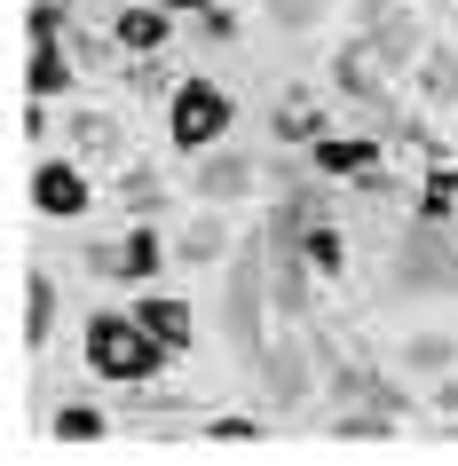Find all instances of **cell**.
Masks as SVG:
<instances>
[{
    "label": "cell",
    "instance_id": "4316f807",
    "mask_svg": "<svg viewBox=\"0 0 458 466\" xmlns=\"http://www.w3.org/2000/svg\"><path fill=\"white\" fill-rule=\"evenodd\" d=\"M434 411H451V419H458V371L443 380V388H434Z\"/></svg>",
    "mask_w": 458,
    "mask_h": 466
},
{
    "label": "cell",
    "instance_id": "d6986e66",
    "mask_svg": "<svg viewBox=\"0 0 458 466\" xmlns=\"http://www.w3.org/2000/svg\"><path fill=\"white\" fill-rule=\"evenodd\" d=\"M269 127H277V143H300V150L324 143V119H316L309 103H277V119H269Z\"/></svg>",
    "mask_w": 458,
    "mask_h": 466
},
{
    "label": "cell",
    "instance_id": "d4e9b609",
    "mask_svg": "<svg viewBox=\"0 0 458 466\" xmlns=\"http://www.w3.org/2000/svg\"><path fill=\"white\" fill-rule=\"evenodd\" d=\"M206 442H261V419L221 411V419H206Z\"/></svg>",
    "mask_w": 458,
    "mask_h": 466
},
{
    "label": "cell",
    "instance_id": "5bb4252c",
    "mask_svg": "<svg viewBox=\"0 0 458 466\" xmlns=\"http://www.w3.org/2000/svg\"><path fill=\"white\" fill-rule=\"evenodd\" d=\"M25 87H32L40 103L72 87V56H64V40H32V79H25Z\"/></svg>",
    "mask_w": 458,
    "mask_h": 466
},
{
    "label": "cell",
    "instance_id": "8992f818",
    "mask_svg": "<svg viewBox=\"0 0 458 466\" xmlns=\"http://www.w3.org/2000/svg\"><path fill=\"white\" fill-rule=\"evenodd\" d=\"M363 48H371V64H380V72H419L427 40H419V25H411L403 8H380V16L363 25Z\"/></svg>",
    "mask_w": 458,
    "mask_h": 466
},
{
    "label": "cell",
    "instance_id": "cb8c5ba5",
    "mask_svg": "<svg viewBox=\"0 0 458 466\" xmlns=\"http://www.w3.org/2000/svg\"><path fill=\"white\" fill-rule=\"evenodd\" d=\"M72 143L79 150H119V127L103 119V111H79V119H72Z\"/></svg>",
    "mask_w": 458,
    "mask_h": 466
},
{
    "label": "cell",
    "instance_id": "7c38bea8",
    "mask_svg": "<svg viewBox=\"0 0 458 466\" xmlns=\"http://www.w3.org/2000/svg\"><path fill=\"white\" fill-rule=\"evenodd\" d=\"M253 182H261L253 158H206V167H198V198H206V206H229V198H245Z\"/></svg>",
    "mask_w": 458,
    "mask_h": 466
},
{
    "label": "cell",
    "instance_id": "e0dca14e",
    "mask_svg": "<svg viewBox=\"0 0 458 466\" xmlns=\"http://www.w3.org/2000/svg\"><path fill=\"white\" fill-rule=\"evenodd\" d=\"M300 253H309V269H324V277H340V261H348V253H340V229H332L324 214L300 229Z\"/></svg>",
    "mask_w": 458,
    "mask_h": 466
},
{
    "label": "cell",
    "instance_id": "4fadbf2b",
    "mask_svg": "<svg viewBox=\"0 0 458 466\" xmlns=\"http://www.w3.org/2000/svg\"><path fill=\"white\" fill-rule=\"evenodd\" d=\"M48 332H56V277L32 269L25 277V332H16V340H25V348H48Z\"/></svg>",
    "mask_w": 458,
    "mask_h": 466
},
{
    "label": "cell",
    "instance_id": "ba28073f",
    "mask_svg": "<svg viewBox=\"0 0 458 466\" xmlns=\"http://www.w3.org/2000/svg\"><path fill=\"white\" fill-rule=\"evenodd\" d=\"M111 40H119L127 56H158L174 40V8H167V0H135V8L111 16Z\"/></svg>",
    "mask_w": 458,
    "mask_h": 466
},
{
    "label": "cell",
    "instance_id": "5b68a950",
    "mask_svg": "<svg viewBox=\"0 0 458 466\" xmlns=\"http://www.w3.org/2000/svg\"><path fill=\"white\" fill-rule=\"evenodd\" d=\"M316 356H324L316 340H269L253 371H261V388L277 395V403H300V395L316 388Z\"/></svg>",
    "mask_w": 458,
    "mask_h": 466
},
{
    "label": "cell",
    "instance_id": "7402d4cb",
    "mask_svg": "<svg viewBox=\"0 0 458 466\" xmlns=\"http://www.w3.org/2000/svg\"><path fill=\"white\" fill-rule=\"evenodd\" d=\"M221 246H229V229H221V214L190 221V238H182V253H190V261H221Z\"/></svg>",
    "mask_w": 458,
    "mask_h": 466
},
{
    "label": "cell",
    "instance_id": "ac0fdd59",
    "mask_svg": "<svg viewBox=\"0 0 458 466\" xmlns=\"http://www.w3.org/2000/svg\"><path fill=\"white\" fill-rule=\"evenodd\" d=\"M395 435V411H340L332 419V442H387Z\"/></svg>",
    "mask_w": 458,
    "mask_h": 466
},
{
    "label": "cell",
    "instance_id": "ffe728a7",
    "mask_svg": "<svg viewBox=\"0 0 458 466\" xmlns=\"http://www.w3.org/2000/svg\"><path fill=\"white\" fill-rule=\"evenodd\" d=\"M48 427H56V442H103V411H87V403H64Z\"/></svg>",
    "mask_w": 458,
    "mask_h": 466
},
{
    "label": "cell",
    "instance_id": "9c48e42d",
    "mask_svg": "<svg viewBox=\"0 0 458 466\" xmlns=\"http://www.w3.org/2000/svg\"><path fill=\"white\" fill-rule=\"evenodd\" d=\"M309 158H316V174H332V182H348V174H371L380 167V143L371 135H324V143H309Z\"/></svg>",
    "mask_w": 458,
    "mask_h": 466
},
{
    "label": "cell",
    "instance_id": "603a6c76",
    "mask_svg": "<svg viewBox=\"0 0 458 466\" xmlns=\"http://www.w3.org/2000/svg\"><path fill=\"white\" fill-rule=\"evenodd\" d=\"M269 16H277L285 32H309V25H324V16H332V0H269Z\"/></svg>",
    "mask_w": 458,
    "mask_h": 466
},
{
    "label": "cell",
    "instance_id": "6da1fadb",
    "mask_svg": "<svg viewBox=\"0 0 458 466\" xmlns=\"http://www.w3.org/2000/svg\"><path fill=\"white\" fill-rule=\"evenodd\" d=\"M167 356H174V348L158 340V332H150L135 309H127V317H111V309H96V317H87V371H96V380L143 388V380L167 364Z\"/></svg>",
    "mask_w": 458,
    "mask_h": 466
},
{
    "label": "cell",
    "instance_id": "8fae6325",
    "mask_svg": "<svg viewBox=\"0 0 458 466\" xmlns=\"http://www.w3.org/2000/svg\"><path fill=\"white\" fill-rule=\"evenodd\" d=\"M332 79H340V96H356L363 111H380L387 119V87H380V64H371V48H340V64H332Z\"/></svg>",
    "mask_w": 458,
    "mask_h": 466
},
{
    "label": "cell",
    "instance_id": "30bf717a",
    "mask_svg": "<svg viewBox=\"0 0 458 466\" xmlns=\"http://www.w3.org/2000/svg\"><path fill=\"white\" fill-rule=\"evenodd\" d=\"M135 317H143L150 332H158V340L174 348V356H182V348H190V332H198L190 300H182V293H150V285H143V300H135Z\"/></svg>",
    "mask_w": 458,
    "mask_h": 466
},
{
    "label": "cell",
    "instance_id": "277c9868",
    "mask_svg": "<svg viewBox=\"0 0 458 466\" xmlns=\"http://www.w3.org/2000/svg\"><path fill=\"white\" fill-rule=\"evenodd\" d=\"M221 324H229V340H238L245 364H261V261L245 253L238 269H229V293H221Z\"/></svg>",
    "mask_w": 458,
    "mask_h": 466
},
{
    "label": "cell",
    "instance_id": "2e32d148",
    "mask_svg": "<svg viewBox=\"0 0 458 466\" xmlns=\"http://www.w3.org/2000/svg\"><path fill=\"white\" fill-rule=\"evenodd\" d=\"M403 364L411 371H451L458 364V340H451V332H411V340H403Z\"/></svg>",
    "mask_w": 458,
    "mask_h": 466
},
{
    "label": "cell",
    "instance_id": "52a82bcc",
    "mask_svg": "<svg viewBox=\"0 0 458 466\" xmlns=\"http://www.w3.org/2000/svg\"><path fill=\"white\" fill-rule=\"evenodd\" d=\"M32 206L48 221H79L87 214V174H79L72 158H40V167H32Z\"/></svg>",
    "mask_w": 458,
    "mask_h": 466
},
{
    "label": "cell",
    "instance_id": "484cf974",
    "mask_svg": "<svg viewBox=\"0 0 458 466\" xmlns=\"http://www.w3.org/2000/svg\"><path fill=\"white\" fill-rule=\"evenodd\" d=\"M198 32H206V40H229V32H238V16H229L221 0H206V8H198Z\"/></svg>",
    "mask_w": 458,
    "mask_h": 466
},
{
    "label": "cell",
    "instance_id": "9a60e30c",
    "mask_svg": "<svg viewBox=\"0 0 458 466\" xmlns=\"http://www.w3.org/2000/svg\"><path fill=\"white\" fill-rule=\"evenodd\" d=\"M419 96H427L434 111H451V103H458V56L451 48H427V56H419Z\"/></svg>",
    "mask_w": 458,
    "mask_h": 466
},
{
    "label": "cell",
    "instance_id": "7a4b0ae2",
    "mask_svg": "<svg viewBox=\"0 0 458 466\" xmlns=\"http://www.w3.org/2000/svg\"><path fill=\"white\" fill-rule=\"evenodd\" d=\"M229 119H238V103H229L221 79H182L167 96V143L190 150V158H206V150L229 135Z\"/></svg>",
    "mask_w": 458,
    "mask_h": 466
},
{
    "label": "cell",
    "instance_id": "44dd1931",
    "mask_svg": "<svg viewBox=\"0 0 458 466\" xmlns=\"http://www.w3.org/2000/svg\"><path fill=\"white\" fill-rule=\"evenodd\" d=\"M458 206V167H434V182L419 190V221H451Z\"/></svg>",
    "mask_w": 458,
    "mask_h": 466
},
{
    "label": "cell",
    "instance_id": "3957f363",
    "mask_svg": "<svg viewBox=\"0 0 458 466\" xmlns=\"http://www.w3.org/2000/svg\"><path fill=\"white\" fill-rule=\"evenodd\" d=\"M87 269L119 277V285H158V269H167V238H158V221L143 214L119 246H96V253H87Z\"/></svg>",
    "mask_w": 458,
    "mask_h": 466
}]
</instances>
